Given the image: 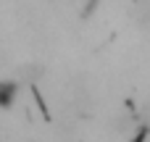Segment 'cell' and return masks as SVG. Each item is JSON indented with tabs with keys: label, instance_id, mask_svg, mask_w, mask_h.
<instances>
[{
	"label": "cell",
	"instance_id": "obj_1",
	"mask_svg": "<svg viewBox=\"0 0 150 142\" xmlns=\"http://www.w3.org/2000/svg\"><path fill=\"white\" fill-rule=\"evenodd\" d=\"M18 100V82L13 79H0V108L8 111Z\"/></svg>",
	"mask_w": 150,
	"mask_h": 142
},
{
	"label": "cell",
	"instance_id": "obj_2",
	"mask_svg": "<svg viewBox=\"0 0 150 142\" xmlns=\"http://www.w3.org/2000/svg\"><path fill=\"white\" fill-rule=\"evenodd\" d=\"M145 137H148V126L142 124V126L137 129V137H134V142H145Z\"/></svg>",
	"mask_w": 150,
	"mask_h": 142
},
{
	"label": "cell",
	"instance_id": "obj_3",
	"mask_svg": "<svg viewBox=\"0 0 150 142\" xmlns=\"http://www.w3.org/2000/svg\"><path fill=\"white\" fill-rule=\"evenodd\" d=\"M95 5H98V0H90V3H87V11H84V13H92V11H95Z\"/></svg>",
	"mask_w": 150,
	"mask_h": 142
}]
</instances>
